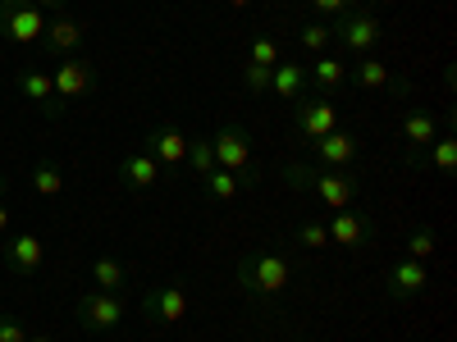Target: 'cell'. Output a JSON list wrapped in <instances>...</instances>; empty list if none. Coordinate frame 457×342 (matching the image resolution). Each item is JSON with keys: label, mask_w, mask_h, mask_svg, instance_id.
Masks as SVG:
<instances>
[{"label": "cell", "mask_w": 457, "mask_h": 342, "mask_svg": "<svg viewBox=\"0 0 457 342\" xmlns=\"http://www.w3.org/2000/svg\"><path fill=\"white\" fill-rule=\"evenodd\" d=\"M284 183L297 187V192H307V197H316L325 210H353L357 197H361V178H357V174L302 165V160H288V165H284Z\"/></svg>", "instance_id": "1"}, {"label": "cell", "mask_w": 457, "mask_h": 342, "mask_svg": "<svg viewBox=\"0 0 457 342\" xmlns=\"http://www.w3.org/2000/svg\"><path fill=\"white\" fill-rule=\"evenodd\" d=\"M238 292L247 297V301H265V297H275V292H284L288 288V279H293V265H288V256L284 251H270V247H256V251H247V256H238Z\"/></svg>", "instance_id": "2"}, {"label": "cell", "mask_w": 457, "mask_h": 342, "mask_svg": "<svg viewBox=\"0 0 457 342\" xmlns=\"http://www.w3.org/2000/svg\"><path fill=\"white\" fill-rule=\"evenodd\" d=\"M46 10L37 0H0V37L10 46H23V51H37L42 46V32H46Z\"/></svg>", "instance_id": "3"}, {"label": "cell", "mask_w": 457, "mask_h": 342, "mask_svg": "<svg viewBox=\"0 0 457 342\" xmlns=\"http://www.w3.org/2000/svg\"><path fill=\"white\" fill-rule=\"evenodd\" d=\"M211 151H215V169H228V174H238L247 187L261 178L256 174V160H252V133L243 124H224L211 133Z\"/></svg>", "instance_id": "4"}, {"label": "cell", "mask_w": 457, "mask_h": 342, "mask_svg": "<svg viewBox=\"0 0 457 342\" xmlns=\"http://www.w3.org/2000/svg\"><path fill=\"white\" fill-rule=\"evenodd\" d=\"M137 311L151 324H179V320H187V311H193V297H187L183 283H151L137 297Z\"/></svg>", "instance_id": "5"}, {"label": "cell", "mask_w": 457, "mask_h": 342, "mask_svg": "<svg viewBox=\"0 0 457 342\" xmlns=\"http://www.w3.org/2000/svg\"><path fill=\"white\" fill-rule=\"evenodd\" d=\"M129 320V297L124 292H101L92 288L87 297H79V324L87 333H110Z\"/></svg>", "instance_id": "6"}, {"label": "cell", "mask_w": 457, "mask_h": 342, "mask_svg": "<svg viewBox=\"0 0 457 342\" xmlns=\"http://www.w3.org/2000/svg\"><path fill=\"white\" fill-rule=\"evenodd\" d=\"M439 114L430 110V105H407L403 110V142H407V156H403V165L407 169H421L426 165V146L439 137Z\"/></svg>", "instance_id": "7"}, {"label": "cell", "mask_w": 457, "mask_h": 342, "mask_svg": "<svg viewBox=\"0 0 457 342\" xmlns=\"http://www.w3.org/2000/svg\"><path fill=\"white\" fill-rule=\"evenodd\" d=\"M96 83H101V78H96V64L83 60V55H64V60L51 69V87H55V101H60V105L92 96Z\"/></svg>", "instance_id": "8"}, {"label": "cell", "mask_w": 457, "mask_h": 342, "mask_svg": "<svg viewBox=\"0 0 457 342\" xmlns=\"http://www.w3.org/2000/svg\"><path fill=\"white\" fill-rule=\"evenodd\" d=\"M334 42L348 55H370L379 42H385V28H379V19L370 10H353V14H343L334 23Z\"/></svg>", "instance_id": "9"}, {"label": "cell", "mask_w": 457, "mask_h": 342, "mask_svg": "<svg viewBox=\"0 0 457 342\" xmlns=\"http://www.w3.org/2000/svg\"><path fill=\"white\" fill-rule=\"evenodd\" d=\"M0 260H5V270L14 279H37L46 265V242L37 233H10L0 238Z\"/></svg>", "instance_id": "10"}, {"label": "cell", "mask_w": 457, "mask_h": 342, "mask_svg": "<svg viewBox=\"0 0 457 342\" xmlns=\"http://www.w3.org/2000/svg\"><path fill=\"white\" fill-rule=\"evenodd\" d=\"M348 83L357 92H394V96H407V78H398V73L389 69V60L379 55H357V64L348 69Z\"/></svg>", "instance_id": "11"}, {"label": "cell", "mask_w": 457, "mask_h": 342, "mask_svg": "<svg viewBox=\"0 0 457 342\" xmlns=\"http://www.w3.org/2000/svg\"><path fill=\"white\" fill-rule=\"evenodd\" d=\"M307 151H312V160H316L320 169H353L357 156H361V142H357V133H348V128H334V133L307 142Z\"/></svg>", "instance_id": "12"}, {"label": "cell", "mask_w": 457, "mask_h": 342, "mask_svg": "<svg viewBox=\"0 0 457 342\" xmlns=\"http://www.w3.org/2000/svg\"><path fill=\"white\" fill-rule=\"evenodd\" d=\"M142 151L161 169H183V160H187V133L179 124H156V128L142 137Z\"/></svg>", "instance_id": "13"}, {"label": "cell", "mask_w": 457, "mask_h": 342, "mask_svg": "<svg viewBox=\"0 0 457 342\" xmlns=\"http://www.w3.org/2000/svg\"><path fill=\"white\" fill-rule=\"evenodd\" d=\"M87 42V28L69 14H51L46 19V32H42V51L46 60H64V55H79V46Z\"/></svg>", "instance_id": "14"}, {"label": "cell", "mask_w": 457, "mask_h": 342, "mask_svg": "<svg viewBox=\"0 0 457 342\" xmlns=\"http://www.w3.org/2000/svg\"><path fill=\"white\" fill-rule=\"evenodd\" d=\"M430 288V265L426 260H394L389 265V274H385V297L389 301H411V297H421Z\"/></svg>", "instance_id": "15"}, {"label": "cell", "mask_w": 457, "mask_h": 342, "mask_svg": "<svg viewBox=\"0 0 457 342\" xmlns=\"http://www.w3.org/2000/svg\"><path fill=\"white\" fill-rule=\"evenodd\" d=\"M325 233H329V247L357 251V247H366V242L375 238V224H370L361 210H329Z\"/></svg>", "instance_id": "16"}, {"label": "cell", "mask_w": 457, "mask_h": 342, "mask_svg": "<svg viewBox=\"0 0 457 342\" xmlns=\"http://www.w3.org/2000/svg\"><path fill=\"white\" fill-rule=\"evenodd\" d=\"M293 128H297L302 142H316V137L338 128V110L329 101H320V96H307V101L293 105Z\"/></svg>", "instance_id": "17"}, {"label": "cell", "mask_w": 457, "mask_h": 342, "mask_svg": "<svg viewBox=\"0 0 457 342\" xmlns=\"http://www.w3.org/2000/svg\"><path fill=\"white\" fill-rule=\"evenodd\" d=\"M14 87L46 114V119H64V105L55 101V87H51V73L46 69H32V64H23L19 73H14Z\"/></svg>", "instance_id": "18"}, {"label": "cell", "mask_w": 457, "mask_h": 342, "mask_svg": "<svg viewBox=\"0 0 457 342\" xmlns=\"http://www.w3.org/2000/svg\"><path fill=\"white\" fill-rule=\"evenodd\" d=\"M348 87V64H343L338 55H316L312 64H307V92L312 96H334V92H343Z\"/></svg>", "instance_id": "19"}, {"label": "cell", "mask_w": 457, "mask_h": 342, "mask_svg": "<svg viewBox=\"0 0 457 342\" xmlns=\"http://www.w3.org/2000/svg\"><path fill=\"white\" fill-rule=\"evenodd\" d=\"M120 183L129 187V192H137V197H142V192H151V187L161 183V165L151 160L142 146H137V151H129V156L120 160Z\"/></svg>", "instance_id": "20"}, {"label": "cell", "mask_w": 457, "mask_h": 342, "mask_svg": "<svg viewBox=\"0 0 457 342\" xmlns=\"http://www.w3.org/2000/svg\"><path fill=\"white\" fill-rule=\"evenodd\" d=\"M265 96H279V101H302L307 96V64H293V60H279L270 69V92Z\"/></svg>", "instance_id": "21"}, {"label": "cell", "mask_w": 457, "mask_h": 342, "mask_svg": "<svg viewBox=\"0 0 457 342\" xmlns=\"http://www.w3.org/2000/svg\"><path fill=\"white\" fill-rule=\"evenodd\" d=\"M421 169H430V174H453L457 169V137H453V114L444 119V128H439V137L426 146V165Z\"/></svg>", "instance_id": "22"}, {"label": "cell", "mask_w": 457, "mask_h": 342, "mask_svg": "<svg viewBox=\"0 0 457 342\" xmlns=\"http://www.w3.org/2000/svg\"><path fill=\"white\" fill-rule=\"evenodd\" d=\"M92 283H96L101 292H129V288H133V274H129L124 260L96 256V260H92Z\"/></svg>", "instance_id": "23"}, {"label": "cell", "mask_w": 457, "mask_h": 342, "mask_svg": "<svg viewBox=\"0 0 457 342\" xmlns=\"http://www.w3.org/2000/svg\"><path fill=\"white\" fill-rule=\"evenodd\" d=\"M202 197L215 201V206H234V201L243 197V178L228 174V169H211V174L202 178Z\"/></svg>", "instance_id": "24"}, {"label": "cell", "mask_w": 457, "mask_h": 342, "mask_svg": "<svg viewBox=\"0 0 457 342\" xmlns=\"http://www.w3.org/2000/svg\"><path fill=\"white\" fill-rule=\"evenodd\" d=\"M435 251H439V233H435V228L430 224H421V228H411V233H407V242H403V256L407 260H435Z\"/></svg>", "instance_id": "25"}, {"label": "cell", "mask_w": 457, "mask_h": 342, "mask_svg": "<svg viewBox=\"0 0 457 342\" xmlns=\"http://www.w3.org/2000/svg\"><path fill=\"white\" fill-rule=\"evenodd\" d=\"M297 42H302V51L325 55L329 42H334V28H329L325 19H307V23H297Z\"/></svg>", "instance_id": "26"}, {"label": "cell", "mask_w": 457, "mask_h": 342, "mask_svg": "<svg viewBox=\"0 0 457 342\" xmlns=\"http://www.w3.org/2000/svg\"><path fill=\"white\" fill-rule=\"evenodd\" d=\"M28 183H32L37 197H60V192H64V169H60L55 160H42V165L28 174Z\"/></svg>", "instance_id": "27"}, {"label": "cell", "mask_w": 457, "mask_h": 342, "mask_svg": "<svg viewBox=\"0 0 457 342\" xmlns=\"http://www.w3.org/2000/svg\"><path fill=\"white\" fill-rule=\"evenodd\" d=\"M284 60V51H279V42L270 32H256L252 37V46H247V64H261V69H275Z\"/></svg>", "instance_id": "28"}, {"label": "cell", "mask_w": 457, "mask_h": 342, "mask_svg": "<svg viewBox=\"0 0 457 342\" xmlns=\"http://www.w3.org/2000/svg\"><path fill=\"white\" fill-rule=\"evenodd\" d=\"M187 169H193L197 178H206L215 169V151H211V137H187Z\"/></svg>", "instance_id": "29"}, {"label": "cell", "mask_w": 457, "mask_h": 342, "mask_svg": "<svg viewBox=\"0 0 457 342\" xmlns=\"http://www.w3.org/2000/svg\"><path fill=\"white\" fill-rule=\"evenodd\" d=\"M312 10L316 19H343V14H353V10H366V0H312Z\"/></svg>", "instance_id": "30"}, {"label": "cell", "mask_w": 457, "mask_h": 342, "mask_svg": "<svg viewBox=\"0 0 457 342\" xmlns=\"http://www.w3.org/2000/svg\"><path fill=\"white\" fill-rule=\"evenodd\" d=\"M297 242H302V247H329L325 219H302V224H297Z\"/></svg>", "instance_id": "31"}, {"label": "cell", "mask_w": 457, "mask_h": 342, "mask_svg": "<svg viewBox=\"0 0 457 342\" xmlns=\"http://www.w3.org/2000/svg\"><path fill=\"white\" fill-rule=\"evenodd\" d=\"M243 87L252 96H265L270 92V69H261V64H243Z\"/></svg>", "instance_id": "32"}, {"label": "cell", "mask_w": 457, "mask_h": 342, "mask_svg": "<svg viewBox=\"0 0 457 342\" xmlns=\"http://www.w3.org/2000/svg\"><path fill=\"white\" fill-rule=\"evenodd\" d=\"M0 342H28V324L14 315H0Z\"/></svg>", "instance_id": "33"}, {"label": "cell", "mask_w": 457, "mask_h": 342, "mask_svg": "<svg viewBox=\"0 0 457 342\" xmlns=\"http://www.w3.org/2000/svg\"><path fill=\"white\" fill-rule=\"evenodd\" d=\"M37 5H42V10H51V14H64V5H69V0H37Z\"/></svg>", "instance_id": "34"}, {"label": "cell", "mask_w": 457, "mask_h": 342, "mask_svg": "<svg viewBox=\"0 0 457 342\" xmlns=\"http://www.w3.org/2000/svg\"><path fill=\"white\" fill-rule=\"evenodd\" d=\"M5 228H10V210L0 206V238H5Z\"/></svg>", "instance_id": "35"}, {"label": "cell", "mask_w": 457, "mask_h": 342, "mask_svg": "<svg viewBox=\"0 0 457 342\" xmlns=\"http://www.w3.org/2000/svg\"><path fill=\"white\" fill-rule=\"evenodd\" d=\"M28 342H55L51 333H28Z\"/></svg>", "instance_id": "36"}, {"label": "cell", "mask_w": 457, "mask_h": 342, "mask_svg": "<svg viewBox=\"0 0 457 342\" xmlns=\"http://www.w3.org/2000/svg\"><path fill=\"white\" fill-rule=\"evenodd\" d=\"M228 5H234V10H247V5H252V0H228Z\"/></svg>", "instance_id": "37"}, {"label": "cell", "mask_w": 457, "mask_h": 342, "mask_svg": "<svg viewBox=\"0 0 457 342\" xmlns=\"http://www.w3.org/2000/svg\"><path fill=\"white\" fill-rule=\"evenodd\" d=\"M0 192H5V174H0Z\"/></svg>", "instance_id": "38"}]
</instances>
